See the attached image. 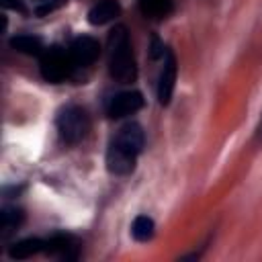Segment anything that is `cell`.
Returning a JSON list of instances; mask_svg holds the SVG:
<instances>
[{"instance_id":"6da1fadb","label":"cell","mask_w":262,"mask_h":262,"mask_svg":"<svg viewBox=\"0 0 262 262\" xmlns=\"http://www.w3.org/2000/svg\"><path fill=\"white\" fill-rule=\"evenodd\" d=\"M108 72L121 84H129L137 78V66H135V57L131 51V39H129L125 25H117L108 33Z\"/></svg>"},{"instance_id":"7a4b0ae2","label":"cell","mask_w":262,"mask_h":262,"mask_svg":"<svg viewBox=\"0 0 262 262\" xmlns=\"http://www.w3.org/2000/svg\"><path fill=\"white\" fill-rule=\"evenodd\" d=\"M39 70H41L43 80H47L51 84H59L72 74L74 59H72L70 51L61 49L59 45H53V47H47L39 55Z\"/></svg>"},{"instance_id":"3957f363","label":"cell","mask_w":262,"mask_h":262,"mask_svg":"<svg viewBox=\"0 0 262 262\" xmlns=\"http://www.w3.org/2000/svg\"><path fill=\"white\" fill-rule=\"evenodd\" d=\"M57 131L66 143H70V145L80 143L90 131V119H88L86 111L76 104L66 106L57 115Z\"/></svg>"},{"instance_id":"277c9868","label":"cell","mask_w":262,"mask_h":262,"mask_svg":"<svg viewBox=\"0 0 262 262\" xmlns=\"http://www.w3.org/2000/svg\"><path fill=\"white\" fill-rule=\"evenodd\" d=\"M141 106H143V96H141V92H137V90H125V92L115 94V96L108 100V104H106V115H108L111 119H121V117H127V115L137 113Z\"/></svg>"},{"instance_id":"5b68a950","label":"cell","mask_w":262,"mask_h":262,"mask_svg":"<svg viewBox=\"0 0 262 262\" xmlns=\"http://www.w3.org/2000/svg\"><path fill=\"white\" fill-rule=\"evenodd\" d=\"M70 55L74 59V66H80V68H86V66H92L98 55H100V45L94 37H88V35H82V37H76L72 47H70Z\"/></svg>"},{"instance_id":"8992f818","label":"cell","mask_w":262,"mask_h":262,"mask_svg":"<svg viewBox=\"0 0 262 262\" xmlns=\"http://www.w3.org/2000/svg\"><path fill=\"white\" fill-rule=\"evenodd\" d=\"M176 86V57L170 49H166V59H164V68L160 72V80H158V102L162 106H166L172 98Z\"/></svg>"},{"instance_id":"52a82bcc","label":"cell","mask_w":262,"mask_h":262,"mask_svg":"<svg viewBox=\"0 0 262 262\" xmlns=\"http://www.w3.org/2000/svg\"><path fill=\"white\" fill-rule=\"evenodd\" d=\"M143 141H145L143 129H141L137 123H127V125H123V127L119 129L117 137H115L111 143H115L117 147L129 151L131 156H139L141 149H143Z\"/></svg>"},{"instance_id":"ba28073f","label":"cell","mask_w":262,"mask_h":262,"mask_svg":"<svg viewBox=\"0 0 262 262\" xmlns=\"http://www.w3.org/2000/svg\"><path fill=\"white\" fill-rule=\"evenodd\" d=\"M135 160H137V156H131L129 151L117 147L115 143L108 145V151H106V168H108V172L125 176V174L133 172Z\"/></svg>"},{"instance_id":"9c48e42d","label":"cell","mask_w":262,"mask_h":262,"mask_svg":"<svg viewBox=\"0 0 262 262\" xmlns=\"http://www.w3.org/2000/svg\"><path fill=\"white\" fill-rule=\"evenodd\" d=\"M45 252L51 256L66 258V260H74V258H78V242L72 235L57 233L45 242Z\"/></svg>"},{"instance_id":"30bf717a","label":"cell","mask_w":262,"mask_h":262,"mask_svg":"<svg viewBox=\"0 0 262 262\" xmlns=\"http://www.w3.org/2000/svg\"><path fill=\"white\" fill-rule=\"evenodd\" d=\"M119 12H121L119 2H115V0H102V2L94 4V6L88 10V23L94 25V27L106 25V23H111L115 16H119Z\"/></svg>"},{"instance_id":"8fae6325","label":"cell","mask_w":262,"mask_h":262,"mask_svg":"<svg viewBox=\"0 0 262 262\" xmlns=\"http://www.w3.org/2000/svg\"><path fill=\"white\" fill-rule=\"evenodd\" d=\"M45 250V242L39 239V237H27V239H20L16 242L14 246H10L8 250V256L12 260H25V258H31L39 252Z\"/></svg>"},{"instance_id":"7c38bea8","label":"cell","mask_w":262,"mask_h":262,"mask_svg":"<svg viewBox=\"0 0 262 262\" xmlns=\"http://www.w3.org/2000/svg\"><path fill=\"white\" fill-rule=\"evenodd\" d=\"M139 4V10L145 18H151V20H160V18H166L174 4L172 0H137Z\"/></svg>"},{"instance_id":"4fadbf2b","label":"cell","mask_w":262,"mask_h":262,"mask_svg":"<svg viewBox=\"0 0 262 262\" xmlns=\"http://www.w3.org/2000/svg\"><path fill=\"white\" fill-rule=\"evenodd\" d=\"M10 47L25 55H41L45 51L43 41L35 35H16L10 39Z\"/></svg>"},{"instance_id":"5bb4252c","label":"cell","mask_w":262,"mask_h":262,"mask_svg":"<svg viewBox=\"0 0 262 262\" xmlns=\"http://www.w3.org/2000/svg\"><path fill=\"white\" fill-rule=\"evenodd\" d=\"M25 219L23 209L16 207H4L0 213V227H2V235H8L10 231H14Z\"/></svg>"},{"instance_id":"9a60e30c","label":"cell","mask_w":262,"mask_h":262,"mask_svg":"<svg viewBox=\"0 0 262 262\" xmlns=\"http://www.w3.org/2000/svg\"><path fill=\"white\" fill-rule=\"evenodd\" d=\"M154 229H156V225H154V219H151V217L139 215V217L133 219L131 233H133V237H135L137 242H147V239H151V237H154Z\"/></svg>"},{"instance_id":"2e32d148","label":"cell","mask_w":262,"mask_h":262,"mask_svg":"<svg viewBox=\"0 0 262 262\" xmlns=\"http://www.w3.org/2000/svg\"><path fill=\"white\" fill-rule=\"evenodd\" d=\"M68 0H53V2H47V4H43V6H39L35 12L39 14V16H43V14H47V12H51V10H55L57 6H61V4H66Z\"/></svg>"},{"instance_id":"e0dca14e","label":"cell","mask_w":262,"mask_h":262,"mask_svg":"<svg viewBox=\"0 0 262 262\" xmlns=\"http://www.w3.org/2000/svg\"><path fill=\"white\" fill-rule=\"evenodd\" d=\"M2 6H4V8H10V10H16V12H20V14L27 12V6L23 4V0H2Z\"/></svg>"},{"instance_id":"ac0fdd59","label":"cell","mask_w":262,"mask_h":262,"mask_svg":"<svg viewBox=\"0 0 262 262\" xmlns=\"http://www.w3.org/2000/svg\"><path fill=\"white\" fill-rule=\"evenodd\" d=\"M160 55H164V45H160V41L154 39L151 41V57H160Z\"/></svg>"}]
</instances>
